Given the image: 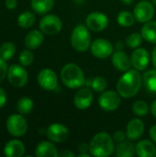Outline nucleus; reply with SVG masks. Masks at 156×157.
I'll return each instance as SVG.
<instances>
[{"label":"nucleus","mask_w":156,"mask_h":157,"mask_svg":"<svg viewBox=\"0 0 156 157\" xmlns=\"http://www.w3.org/2000/svg\"><path fill=\"white\" fill-rule=\"evenodd\" d=\"M115 150L114 140L108 132H98L89 144L90 155L96 157H108Z\"/></svg>","instance_id":"obj_2"},{"label":"nucleus","mask_w":156,"mask_h":157,"mask_svg":"<svg viewBox=\"0 0 156 157\" xmlns=\"http://www.w3.org/2000/svg\"><path fill=\"white\" fill-rule=\"evenodd\" d=\"M59 156L61 157H74V154L73 152H71L70 150H63L60 154Z\"/></svg>","instance_id":"obj_39"},{"label":"nucleus","mask_w":156,"mask_h":157,"mask_svg":"<svg viewBox=\"0 0 156 157\" xmlns=\"http://www.w3.org/2000/svg\"><path fill=\"white\" fill-rule=\"evenodd\" d=\"M46 136L51 142L60 144L67 140L69 136V131L63 124L52 123L47 128Z\"/></svg>","instance_id":"obj_13"},{"label":"nucleus","mask_w":156,"mask_h":157,"mask_svg":"<svg viewBox=\"0 0 156 157\" xmlns=\"http://www.w3.org/2000/svg\"><path fill=\"white\" fill-rule=\"evenodd\" d=\"M152 62L154 66L156 68V47L153 50V53H152Z\"/></svg>","instance_id":"obj_42"},{"label":"nucleus","mask_w":156,"mask_h":157,"mask_svg":"<svg viewBox=\"0 0 156 157\" xmlns=\"http://www.w3.org/2000/svg\"><path fill=\"white\" fill-rule=\"evenodd\" d=\"M143 84L149 92L156 93V69H152L144 73Z\"/></svg>","instance_id":"obj_26"},{"label":"nucleus","mask_w":156,"mask_h":157,"mask_svg":"<svg viewBox=\"0 0 156 157\" xmlns=\"http://www.w3.org/2000/svg\"><path fill=\"white\" fill-rule=\"evenodd\" d=\"M92 54L98 59H105L109 57L113 53V45L106 39H97L90 46Z\"/></svg>","instance_id":"obj_11"},{"label":"nucleus","mask_w":156,"mask_h":157,"mask_svg":"<svg viewBox=\"0 0 156 157\" xmlns=\"http://www.w3.org/2000/svg\"><path fill=\"white\" fill-rule=\"evenodd\" d=\"M143 84V78L138 70H128L119 79L116 88L120 97L130 98L138 94Z\"/></svg>","instance_id":"obj_1"},{"label":"nucleus","mask_w":156,"mask_h":157,"mask_svg":"<svg viewBox=\"0 0 156 157\" xmlns=\"http://www.w3.org/2000/svg\"><path fill=\"white\" fill-rule=\"evenodd\" d=\"M35 16L29 11L21 13L17 17V24L22 29H29L35 23Z\"/></svg>","instance_id":"obj_27"},{"label":"nucleus","mask_w":156,"mask_h":157,"mask_svg":"<svg viewBox=\"0 0 156 157\" xmlns=\"http://www.w3.org/2000/svg\"><path fill=\"white\" fill-rule=\"evenodd\" d=\"M39 86L47 91L55 90L58 86V77L54 71L50 68H43L40 71L38 77Z\"/></svg>","instance_id":"obj_10"},{"label":"nucleus","mask_w":156,"mask_h":157,"mask_svg":"<svg viewBox=\"0 0 156 157\" xmlns=\"http://www.w3.org/2000/svg\"><path fill=\"white\" fill-rule=\"evenodd\" d=\"M86 25L92 31H102L108 27V18L102 12H92L86 17Z\"/></svg>","instance_id":"obj_12"},{"label":"nucleus","mask_w":156,"mask_h":157,"mask_svg":"<svg viewBox=\"0 0 156 157\" xmlns=\"http://www.w3.org/2000/svg\"><path fill=\"white\" fill-rule=\"evenodd\" d=\"M155 13L154 4L147 0H143L139 2L133 10V15L135 19L142 23H146L154 17Z\"/></svg>","instance_id":"obj_9"},{"label":"nucleus","mask_w":156,"mask_h":157,"mask_svg":"<svg viewBox=\"0 0 156 157\" xmlns=\"http://www.w3.org/2000/svg\"><path fill=\"white\" fill-rule=\"evenodd\" d=\"M135 153V146L130 141H123L120 143L116 148V155L118 157H131Z\"/></svg>","instance_id":"obj_24"},{"label":"nucleus","mask_w":156,"mask_h":157,"mask_svg":"<svg viewBox=\"0 0 156 157\" xmlns=\"http://www.w3.org/2000/svg\"><path fill=\"white\" fill-rule=\"evenodd\" d=\"M120 95L113 90L103 91L98 98V105L105 111L116 110L120 105Z\"/></svg>","instance_id":"obj_8"},{"label":"nucleus","mask_w":156,"mask_h":157,"mask_svg":"<svg viewBox=\"0 0 156 157\" xmlns=\"http://www.w3.org/2000/svg\"><path fill=\"white\" fill-rule=\"evenodd\" d=\"M122 48H123V45H122L121 41H119V42L116 43V49L117 50H121Z\"/></svg>","instance_id":"obj_44"},{"label":"nucleus","mask_w":156,"mask_h":157,"mask_svg":"<svg viewBox=\"0 0 156 157\" xmlns=\"http://www.w3.org/2000/svg\"><path fill=\"white\" fill-rule=\"evenodd\" d=\"M6 77L9 84L15 87L24 86L29 80V75L27 70L23 67V65L21 66L18 64H13L8 67Z\"/></svg>","instance_id":"obj_6"},{"label":"nucleus","mask_w":156,"mask_h":157,"mask_svg":"<svg viewBox=\"0 0 156 157\" xmlns=\"http://www.w3.org/2000/svg\"><path fill=\"white\" fill-rule=\"evenodd\" d=\"M94 99L93 92L88 87H82L79 89L74 97V104L78 109H88Z\"/></svg>","instance_id":"obj_15"},{"label":"nucleus","mask_w":156,"mask_h":157,"mask_svg":"<svg viewBox=\"0 0 156 157\" xmlns=\"http://www.w3.org/2000/svg\"><path fill=\"white\" fill-rule=\"evenodd\" d=\"M6 7L9 10L15 9L17 6V0H6L5 1Z\"/></svg>","instance_id":"obj_37"},{"label":"nucleus","mask_w":156,"mask_h":157,"mask_svg":"<svg viewBox=\"0 0 156 157\" xmlns=\"http://www.w3.org/2000/svg\"><path fill=\"white\" fill-rule=\"evenodd\" d=\"M91 155H89V154H87V153H80L79 155H78V156L79 157H89Z\"/></svg>","instance_id":"obj_45"},{"label":"nucleus","mask_w":156,"mask_h":157,"mask_svg":"<svg viewBox=\"0 0 156 157\" xmlns=\"http://www.w3.org/2000/svg\"><path fill=\"white\" fill-rule=\"evenodd\" d=\"M76 4H78V5H82V4H84L85 2H86V0H74Z\"/></svg>","instance_id":"obj_46"},{"label":"nucleus","mask_w":156,"mask_h":157,"mask_svg":"<svg viewBox=\"0 0 156 157\" xmlns=\"http://www.w3.org/2000/svg\"><path fill=\"white\" fill-rule=\"evenodd\" d=\"M143 40V38L142 34L137 33V32H134V33L130 34L127 37V39H126V44H127V46L129 48L137 49L142 44Z\"/></svg>","instance_id":"obj_31"},{"label":"nucleus","mask_w":156,"mask_h":157,"mask_svg":"<svg viewBox=\"0 0 156 157\" xmlns=\"http://www.w3.org/2000/svg\"><path fill=\"white\" fill-rule=\"evenodd\" d=\"M6 94L5 92V90L0 87V109L6 105Z\"/></svg>","instance_id":"obj_36"},{"label":"nucleus","mask_w":156,"mask_h":157,"mask_svg":"<svg viewBox=\"0 0 156 157\" xmlns=\"http://www.w3.org/2000/svg\"><path fill=\"white\" fill-rule=\"evenodd\" d=\"M117 21L121 27L129 28L134 24L135 17L133 14H131L129 11H121L119 13V15L117 17Z\"/></svg>","instance_id":"obj_28"},{"label":"nucleus","mask_w":156,"mask_h":157,"mask_svg":"<svg viewBox=\"0 0 156 157\" xmlns=\"http://www.w3.org/2000/svg\"><path fill=\"white\" fill-rule=\"evenodd\" d=\"M18 60H19V63H20L21 65L29 66L34 61V54L32 53L31 51H29V50H25V51L21 52V53L19 54Z\"/></svg>","instance_id":"obj_33"},{"label":"nucleus","mask_w":156,"mask_h":157,"mask_svg":"<svg viewBox=\"0 0 156 157\" xmlns=\"http://www.w3.org/2000/svg\"><path fill=\"white\" fill-rule=\"evenodd\" d=\"M151 109V113H152V115L156 118V100H154V101L152 103V105H151V109Z\"/></svg>","instance_id":"obj_41"},{"label":"nucleus","mask_w":156,"mask_h":157,"mask_svg":"<svg viewBox=\"0 0 156 157\" xmlns=\"http://www.w3.org/2000/svg\"><path fill=\"white\" fill-rule=\"evenodd\" d=\"M151 2H152V3H153L154 5H155V6H156V0H151Z\"/></svg>","instance_id":"obj_47"},{"label":"nucleus","mask_w":156,"mask_h":157,"mask_svg":"<svg viewBox=\"0 0 156 157\" xmlns=\"http://www.w3.org/2000/svg\"><path fill=\"white\" fill-rule=\"evenodd\" d=\"M144 132V124L139 119H132L129 121L126 128L127 137L131 141L139 140Z\"/></svg>","instance_id":"obj_17"},{"label":"nucleus","mask_w":156,"mask_h":157,"mask_svg":"<svg viewBox=\"0 0 156 157\" xmlns=\"http://www.w3.org/2000/svg\"><path fill=\"white\" fill-rule=\"evenodd\" d=\"M88 29L86 26L79 24L72 30L71 44L75 51L83 52L91 46V36Z\"/></svg>","instance_id":"obj_4"},{"label":"nucleus","mask_w":156,"mask_h":157,"mask_svg":"<svg viewBox=\"0 0 156 157\" xmlns=\"http://www.w3.org/2000/svg\"><path fill=\"white\" fill-rule=\"evenodd\" d=\"M155 156H156V155H155Z\"/></svg>","instance_id":"obj_48"},{"label":"nucleus","mask_w":156,"mask_h":157,"mask_svg":"<svg viewBox=\"0 0 156 157\" xmlns=\"http://www.w3.org/2000/svg\"><path fill=\"white\" fill-rule=\"evenodd\" d=\"M25 153V146L19 140H11L5 145L4 154L6 157H21Z\"/></svg>","instance_id":"obj_18"},{"label":"nucleus","mask_w":156,"mask_h":157,"mask_svg":"<svg viewBox=\"0 0 156 157\" xmlns=\"http://www.w3.org/2000/svg\"><path fill=\"white\" fill-rule=\"evenodd\" d=\"M108 86L107 80L102 76H97L91 81V87L95 92L100 93L106 90Z\"/></svg>","instance_id":"obj_32"},{"label":"nucleus","mask_w":156,"mask_h":157,"mask_svg":"<svg viewBox=\"0 0 156 157\" xmlns=\"http://www.w3.org/2000/svg\"><path fill=\"white\" fill-rule=\"evenodd\" d=\"M34 108V102L33 100L29 97H23L21 98L17 103V109L18 113L22 115L29 114Z\"/></svg>","instance_id":"obj_25"},{"label":"nucleus","mask_w":156,"mask_h":157,"mask_svg":"<svg viewBox=\"0 0 156 157\" xmlns=\"http://www.w3.org/2000/svg\"><path fill=\"white\" fill-rule=\"evenodd\" d=\"M141 34L146 41L156 44V21L146 22L142 28Z\"/></svg>","instance_id":"obj_22"},{"label":"nucleus","mask_w":156,"mask_h":157,"mask_svg":"<svg viewBox=\"0 0 156 157\" xmlns=\"http://www.w3.org/2000/svg\"><path fill=\"white\" fill-rule=\"evenodd\" d=\"M7 70H8V66H7L6 61L0 57V83L3 82L4 79L6 78V76L7 75Z\"/></svg>","instance_id":"obj_34"},{"label":"nucleus","mask_w":156,"mask_h":157,"mask_svg":"<svg viewBox=\"0 0 156 157\" xmlns=\"http://www.w3.org/2000/svg\"><path fill=\"white\" fill-rule=\"evenodd\" d=\"M7 132L14 137H22L28 131V122L22 114H12L6 120Z\"/></svg>","instance_id":"obj_5"},{"label":"nucleus","mask_w":156,"mask_h":157,"mask_svg":"<svg viewBox=\"0 0 156 157\" xmlns=\"http://www.w3.org/2000/svg\"><path fill=\"white\" fill-rule=\"evenodd\" d=\"M78 150L80 153H86L89 151V144H86V143H82L79 146H78Z\"/></svg>","instance_id":"obj_38"},{"label":"nucleus","mask_w":156,"mask_h":157,"mask_svg":"<svg viewBox=\"0 0 156 157\" xmlns=\"http://www.w3.org/2000/svg\"><path fill=\"white\" fill-rule=\"evenodd\" d=\"M122 1V3L124 4V5H126V6H131L133 2H134V0H121Z\"/></svg>","instance_id":"obj_43"},{"label":"nucleus","mask_w":156,"mask_h":157,"mask_svg":"<svg viewBox=\"0 0 156 157\" xmlns=\"http://www.w3.org/2000/svg\"><path fill=\"white\" fill-rule=\"evenodd\" d=\"M16 53V46L12 42H5L0 47V57L5 60L8 61L14 57Z\"/></svg>","instance_id":"obj_29"},{"label":"nucleus","mask_w":156,"mask_h":157,"mask_svg":"<svg viewBox=\"0 0 156 157\" xmlns=\"http://www.w3.org/2000/svg\"><path fill=\"white\" fill-rule=\"evenodd\" d=\"M35 155L37 157H57L59 156V153L53 144L44 141L37 145Z\"/></svg>","instance_id":"obj_19"},{"label":"nucleus","mask_w":156,"mask_h":157,"mask_svg":"<svg viewBox=\"0 0 156 157\" xmlns=\"http://www.w3.org/2000/svg\"><path fill=\"white\" fill-rule=\"evenodd\" d=\"M132 66L138 71L145 70L150 63V54L144 48H137L133 51L131 56Z\"/></svg>","instance_id":"obj_14"},{"label":"nucleus","mask_w":156,"mask_h":157,"mask_svg":"<svg viewBox=\"0 0 156 157\" xmlns=\"http://www.w3.org/2000/svg\"><path fill=\"white\" fill-rule=\"evenodd\" d=\"M150 137H151V139L156 143V124L155 125H154V126H152L151 127V129H150Z\"/></svg>","instance_id":"obj_40"},{"label":"nucleus","mask_w":156,"mask_h":157,"mask_svg":"<svg viewBox=\"0 0 156 157\" xmlns=\"http://www.w3.org/2000/svg\"><path fill=\"white\" fill-rule=\"evenodd\" d=\"M111 61L114 67L120 72H127L132 66L131 58L121 50H117L114 53H112Z\"/></svg>","instance_id":"obj_16"},{"label":"nucleus","mask_w":156,"mask_h":157,"mask_svg":"<svg viewBox=\"0 0 156 157\" xmlns=\"http://www.w3.org/2000/svg\"><path fill=\"white\" fill-rule=\"evenodd\" d=\"M31 8L38 14H46L54 6V0H31Z\"/></svg>","instance_id":"obj_23"},{"label":"nucleus","mask_w":156,"mask_h":157,"mask_svg":"<svg viewBox=\"0 0 156 157\" xmlns=\"http://www.w3.org/2000/svg\"><path fill=\"white\" fill-rule=\"evenodd\" d=\"M40 29L41 32L48 35L58 34L63 28V22L61 18L53 14L46 15L40 20Z\"/></svg>","instance_id":"obj_7"},{"label":"nucleus","mask_w":156,"mask_h":157,"mask_svg":"<svg viewBox=\"0 0 156 157\" xmlns=\"http://www.w3.org/2000/svg\"><path fill=\"white\" fill-rule=\"evenodd\" d=\"M126 137H127V134H126L125 132H121V131H118V132H116L113 134V140H114L116 143H118V144H120V143L125 141Z\"/></svg>","instance_id":"obj_35"},{"label":"nucleus","mask_w":156,"mask_h":157,"mask_svg":"<svg viewBox=\"0 0 156 157\" xmlns=\"http://www.w3.org/2000/svg\"><path fill=\"white\" fill-rule=\"evenodd\" d=\"M132 111L139 117L146 116L149 112V106L144 100H137L132 105Z\"/></svg>","instance_id":"obj_30"},{"label":"nucleus","mask_w":156,"mask_h":157,"mask_svg":"<svg viewBox=\"0 0 156 157\" xmlns=\"http://www.w3.org/2000/svg\"><path fill=\"white\" fill-rule=\"evenodd\" d=\"M61 79L65 86L71 89L81 88L86 84L83 70L75 63L65 64L61 71Z\"/></svg>","instance_id":"obj_3"},{"label":"nucleus","mask_w":156,"mask_h":157,"mask_svg":"<svg viewBox=\"0 0 156 157\" xmlns=\"http://www.w3.org/2000/svg\"><path fill=\"white\" fill-rule=\"evenodd\" d=\"M43 40H44L43 34L40 31L34 29V30L29 31L27 34V36L25 37L24 43L28 49L35 50V49H38L43 43Z\"/></svg>","instance_id":"obj_21"},{"label":"nucleus","mask_w":156,"mask_h":157,"mask_svg":"<svg viewBox=\"0 0 156 157\" xmlns=\"http://www.w3.org/2000/svg\"><path fill=\"white\" fill-rule=\"evenodd\" d=\"M135 151L139 157H154L156 155L155 145L149 140L140 141L135 146Z\"/></svg>","instance_id":"obj_20"}]
</instances>
